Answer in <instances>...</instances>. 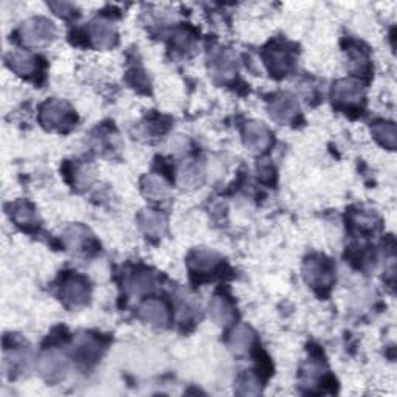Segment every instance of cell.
I'll return each mask as SVG.
<instances>
[{
    "mask_svg": "<svg viewBox=\"0 0 397 397\" xmlns=\"http://www.w3.org/2000/svg\"><path fill=\"white\" fill-rule=\"evenodd\" d=\"M76 117L72 107L59 99H50L40 107V123L49 129L69 131L75 124Z\"/></svg>",
    "mask_w": 397,
    "mask_h": 397,
    "instance_id": "1",
    "label": "cell"
},
{
    "mask_svg": "<svg viewBox=\"0 0 397 397\" xmlns=\"http://www.w3.org/2000/svg\"><path fill=\"white\" fill-rule=\"evenodd\" d=\"M234 306L230 298L224 295H216L210 302V317L218 323V325H228L234 320Z\"/></svg>",
    "mask_w": 397,
    "mask_h": 397,
    "instance_id": "15",
    "label": "cell"
},
{
    "mask_svg": "<svg viewBox=\"0 0 397 397\" xmlns=\"http://www.w3.org/2000/svg\"><path fill=\"white\" fill-rule=\"evenodd\" d=\"M300 107L297 99H295L291 93H279L275 97L270 103V113L275 120L281 121V123H289L295 117L298 115Z\"/></svg>",
    "mask_w": 397,
    "mask_h": 397,
    "instance_id": "9",
    "label": "cell"
},
{
    "mask_svg": "<svg viewBox=\"0 0 397 397\" xmlns=\"http://www.w3.org/2000/svg\"><path fill=\"white\" fill-rule=\"evenodd\" d=\"M39 368L47 380L56 382L64 378L67 371V360L59 353H49L40 359Z\"/></svg>",
    "mask_w": 397,
    "mask_h": 397,
    "instance_id": "11",
    "label": "cell"
},
{
    "mask_svg": "<svg viewBox=\"0 0 397 397\" xmlns=\"http://www.w3.org/2000/svg\"><path fill=\"white\" fill-rule=\"evenodd\" d=\"M22 40L30 47L45 45L56 38V26L49 19L33 17L22 25L20 29Z\"/></svg>",
    "mask_w": 397,
    "mask_h": 397,
    "instance_id": "2",
    "label": "cell"
},
{
    "mask_svg": "<svg viewBox=\"0 0 397 397\" xmlns=\"http://www.w3.org/2000/svg\"><path fill=\"white\" fill-rule=\"evenodd\" d=\"M254 343V332L252 327L245 325H239L230 335V348L233 353L244 354L245 351L252 348Z\"/></svg>",
    "mask_w": 397,
    "mask_h": 397,
    "instance_id": "20",
    "label": "cell"
},
{
    "mask_svg": "<svg viewBox=\"0 0 397 397\" xmlns=\"http://www.w3.org/2000/svg\"><path fill=\"white\" fill-rule=\"evenodd\" d=\"M50 6L58 13L59 16H64V17H67L75 11V6H73L72 3H51Z\"/></svg>",
    "mask_w": 397,
    "mask_h": 397,
    "instance_id": "26",
    "label": "cell"
},
{
    "mask_svg": "<svg viewBox=\"0 0 397 397\" xmlns=\"http://www.w3.org/2000/svg\"><path fill=\"white\" fill-rule=\"evenodd\" d=\"M63 298L70 306H81L89 300V284L83 277H69L63 282V289H60Z\"/></svg>",
    "mask_w": 397,
    "mask_h": 397,
    "instance_id": "5",
    "label": "cell"
},
{
    "mask_svg": "<svg viewBox=\"0 0 397 397\" xmlns=\"http://www.w3.org/2000/svg\"><path fill=\"white\" fill-rule=\"evenodd\" d=\"M11 218L17 222V225L22 227H35L38 224V213L35 208L29 202H17V204L13 205Z\"/></svg>",
    "mask_w": 397,
    "mask_h": 397,
    "instance_id": "22",
    "label": "cell"
},
{
    "mask_svg": "<svg viewBox=\"0 0 397 397\" xmlns=\"http://www.w3.org/2000/svg\"><path fill=\"white\" fill-rule=\"evenodd\" d=\"M244 143L252 151H266L272 145V133L264 123L252 121L244 129Z\"/></svg>",
    "mask_w": 397,
    "mask_h": 397,
    "instance_id": "8",
    "label": "cell"
},
{
    "mask_svg": "<svg viewBox=\"0 0 397 397\" xmlns=\"http://www.w3.org/2000/svg\"><path fill=\"white\" fill-rule=\"evenodd\" d=\"M264 60L268 72L275 76H284L286 73L291 70L293 64V58L291 50L284 49V47L275 45L273 49H268L264 53Z\"/></svg>",
    "mask_w": 397,
    "mask_h": 397,
    "instance_id": "6",
    "label": "cell"
},
{
    "mask_svg": "<svg viewBox=\"0 0 397 397\" xmlns=\"http://www.w3.org/2000/svg\"><path fill=\"white\" fill-rule=\"evenodd\" d=\"M332 98L335 103L345 107L359 106L363 101V89L355 79H340L334 84Z\"/></svg>",
    "mask_w": 397,
    "mask_h": 397,
    "instance_id": "4",
    "label": "cell"
},
{
    "mask_svg": "<svg viewBox=\"0 0 397 397\" xmlns=\"http://www.w3.org/2000/svg\"><path fill=\"white\" fill-rule=\"evenodd\" d=\"M92 241V234L83 225H72L67 228V232L64 233L65 247L73 253H81L87 250L86 247H90Z\"/></svg>",
    "mask_w": 397,
    "mask_h": 397,
    "instance_id": "13",
    "label": "cell"
},
{
    "mask_svg": "<svg viewBox=\"0 0 397 397\" xmlns=\"http://www.w3.org/2000/svg\"><path fill=\"white\" fill-rule=\"evenodd\" d=\"M190 268L193 273L197 275H208L213 270H216L219 264V258L216 253L206 252V250H197L190 257Z\"/></svg>",
    "mask_w": 397,
    "mask_h": 397,
    "instance_id": "16",
    "label": "cell"
},
{
    "mask_svg": "<svg viewBox=\"0 0 397 397\" xmlns=\"http://www.w3.org/2000/svg\"><path fill=\"white\" fill-rule=\"evenodd\" d=\"M143 191L147 197L161 200L170 194V186L159 176H146L143 179Z\"/></svg>",
    "mask_w": 397,
    "mask_h": 397,
    "instance_id": "23",
    "label": "cell"
},
{
    "mask_svg": "<svg viewBox=\"0 0 397 397\" xmlns=\"http://www.w3.org/2000/svg\"><path fill=\"white\" fill-rule=\"evenodd\" d=\"M238 387H239L238 388L239 394H259L261 393L259 382L254 379V375H252V374L244 375V378L241 379Z\"/></svg>",
    "mask_w": 397,
    "mask_h": 397,
    "instance_id": "25",
    "label": "cell"
},
{
    "mask_svg": "<svg viewBox=\"0 0 397 397\" xmlns=\"http://www.w3.org/2000/svg\"><path fill=\"white\" fill-rule=\"evenodd\" d=\"M140 317L154 326H166L170 321V311L163 301L151 298L140 306Z\"/></svg>",
    "mask_w": 397,
    "mask_h": 397,
    "instance_id": "10",
    "label": "cell"
},
{
    "mask_svg": "<svg viewBox=\"0 0 397 397\" xmlns=\"http://www.w3.org/2000/svg\"><path fill=\"white\" fill-rule=\"evenodd\" d=\"M89 36L93 45L101 50H109L117 42L115 26L104 19L93 20L89 26Z\"/></svg>",
    "mask_w": 397,
    "mask_h": 397,
    "instance_id": "7",
    "label": "cell"
},
{
    "mask_svg": "<svg viewBox=\"0 0 397 397\" xmlns=\"http://www.w3.org/2000/svg\"><path fill=\"white\" fill-rule=\"evenodd\" d=\"M75 353H76V355L81 360L93 362V360L99 357L101 345H99V341L95 337H92V335H89V334H83L76 340Z\"/></svg>",
    "mask_w": 397,
    "mask_h": 397,
    "instance_id": "19",
    "label": "cell"
},
{
    "mask_svg": "<svg viewBox=\"0 0 397 397\" xmlns=\"http://www.w3.org/2000/svg\"><path fill=\"white\" fill-rule=\"evenodd\" d=\"M211 70L216 76L230 78L234 75V73H236L238 67L230 51L219 50V51H214L211 56Z\"/></svg>",
    "mask_w": 397,
    "mask_h": 397,
    "instance_id": "17",
    "label": "cell"
},
{
    "mask_svg": "<svg viewBox=\"0 0 397 397\" xmlns=\"http://www.w3.org/2000/svg\"><path fill=\"white\" fill-rule=\"evenodd\" d=\"M205 179V170L204 165L199 161H186V163L180 168L179 171V185L181 188H197L202 185V181Z\"/></svg>",
    "mask_w": 397,
    "mask_h": 397,
    "instance_id": "14",
    "label": "cell"
},
{
    "mask_svg": "<svg viewBox=\"0 0 397 397\" xmlns=\"http://www.w3.org/2000/svg\"><path fill=\"white\" fill-rule=\"evenodd\" d=\"M6 64L19 76H31L38 72V58L29 51H11L6 56Z\"/></svg>",
    "mask_w": 397,
    "mask_h": 397,
    "instance_id": "12",
    "label": "cell"
},
{
    "mask_svg": "<svg viewBox=\"0 0 397 397\" xmlns=\"http://www.w3.org/2000/svg\"><path fill=\"white\" fill-rule=\"evenodd\" d=\"M140 227L143 228V232L146 234H149L152 238H157L161 236V234L165 233V228H166V219L161 213L157 211H143L140 214Z\"/></svg>",
    "mask_w": 397,
    "mask_h": 397,
    "instance_id": "18",
    "label": "cell"
},
{
    "mask_svg": "<svg viewBox=\"0 0 397 397\" xmlns=\"http://www.w3.org/2000/svg\"><path fill=\"white\" fill-rule=\"evenodd\" d=\"M154 286V277L152 273L147 270L143 272H136L132 275V278L129 279V289L133 293H145L147 291H151Z\"/></svg>",
    "mask_w": 397,
    "mask_h": 397,
    "instance_id": "24",
    "label": "cell"
},
{
    "mask_svg": "<svg viewBox=\"0 0 397 397\" xmlns=\"http://www.w3.org/2000/svg\"><path fill=\"white\" fill-rule=\"evenodd\" d=\"M371 132L374 138L379 141L382 146L388 147V149H394L396 141H397V131L396 124L389 123V121H380V123H375L371 127Z\"/></svg>",
    "mask_w": 397,
    "mask_h": 397,
    "instance_id": "21",
    "label": "cell"
},
{
    "mask_svg": "<svg viewBox=\"0 0 397 397\" xmlns=\"http://www.w3.org/2000/svg\"><path fill=\"white\" fill-rule=\"evenodd\" d=\"M305 278L307 284L315 289L331 287L334 281V267L332 262L325 257H312L305 262Z\"/></svg>",
    "mask_w": 397,
    "mask_h": 397,
    "instance_id": "3",
    "label": "cell"
}]
</instances>
